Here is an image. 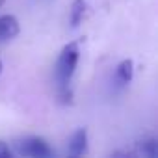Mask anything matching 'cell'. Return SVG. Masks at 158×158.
<instances>
[{
  "label": "cell",
  "mask_w": 158,
  "mask_h": 158,
  "mask_svg": "<svg viewBox=\"0 0 158 158\" xmlns=\"http://www.w3.org/2000/svg\"><path fill=\"white\" fill-rule=\"evenodd\" d=\"M21 32L19 19L15 15H0V41H10Z\"/></svg>",
  "instance_id": "cell-4"
},
{
  "label": "cell",
  "mask_w": 158,
  "mask_h": 158,
  "mask_svg": "<svg viewBox=\"0 0 158 158\" xmlns=\"http://www.w3.org/2000/svg\"><path fill=\"white\" fill-rule=\"evenodd\" d=\"M2 4H4V0H0V8H2Z\"/></svg>",
  "instance_id": "cell-10"
},
{
  "label": "cell",
  "mask_w": 158,
  "mask_h": 158,
  "mask_svg": "<svg viewBox=\"0 0 158 158\" xmlns=\"http://www.w3.org/2000/svg\"><path fill=\"white\" fill-rule=\"evenodd\" d=\"M115 76L121 84H130L134 78V61L132 60H123L119 61L117 69H115Z\"/></svg>",
  "instance_id": "cell-6"
},
{
  "label": "cell",
  "mask_w": 158,
  "mask_h": 158,
  "mask_svg": "<svg viewBox=\"0 0 158 158\" xmlns=\"http://www.w3.org/2000/svg\"><path fill=\"white\" fill-rule=\"evenodd\" d=\"M138 147H139V152H141L143 156L154 158V156L158 154V141H156L154 138H149V139L141 141V143H139Z\"/></svg>",
  "instance_id": "cell-7"
},
{
  "label": "cell",
  "mask_w": 158,
  "mask_h": 158,
  "mask_svg": "<svg viewBox=\"0 0 158 158\" xmlns=\"http://www.w3.org/2000/svg\"><path fill=\"white\" fill-rule=\"evenodd\" d=\"M88 143H89L88 130L86 128H78V130L73 132V136L69 139V152L73 156H84L88 152Z\"/></svg>",
  "instance_id": "cell-3"
},
{
  "label": "cell",
  "mask_w": 158,
  "mask_h": 158,
  "mask_svg": "<svg viewBox=\"0 0 158 158\" xmlns=\"http://www.w3.org/2000/svg\"><path fill=\"white\" fill-rule=\"evenodd\" d=\"M80 60V47L76 41L67 43L56 61V80H58V99L63 104H71L73 101V89H71V80L74 76V71L78 67Z\"/></svg>",
  "instance_id": "cell-1"
},
{
  "label": "cell",
  "mask_w": 158,
  "mask_h": 158,
  "mask_svg": "<svg viewBox=\"0 0 158 158\" xmlns=\"http://www.w3.org/2000/svg\"><path fill=\"white\" fill-rule=\"evenodd\" d=\"M86 10H88V2H86V0H73L71 10H69V23H71L73 28L80 26V23L84 21Z\"/></svg>",
  "instance_id": "cell-5"
},
{
  "label": "cell",
  "mask_w": 158,
  "mask_h": 158,
  "mask_svg": "<svg viewBox=\"0 0 158 158\" xmlns=\"http://www.w3.org/2000/svg\"><path fill=\"white\" fill-rule=\"evenodd\" d=\"M2 69H4V63H2V60H0V74H2Z\"/></svg>",
  "instance_id": "cell-9"
},
{
  "label": "cell",
  "mask_w": 158,
  "mask_h": 158,
  "mask_svg": "<svg viewBox=\"0 0 158 158\" xmlns=\"http://www.w3.org/2000/svg\"><path fill=\"white\" fill-rule=\"evenodd\" d=\"M19 152L23 156H32V158H50L54 154L48 141L39 136H30V138L23 139L19 143Z\"/></svg>",
  "instance_id": "cell-2"
},
{
  "label": "cell",
  "mask_w": 158,
  "mask_h": 158,
  "mask_svg": "<svg viewBox=\"0 0 158 158\" xmlns=\"http://www.w3.org/2000/svg\"><path fill=\"white\" fill-rule=\"evenodd\" d=\"M11 149L6 141H0V158H11Z\"/></svg>",
  "instance_id": "cell-8"
}]
</instances>
